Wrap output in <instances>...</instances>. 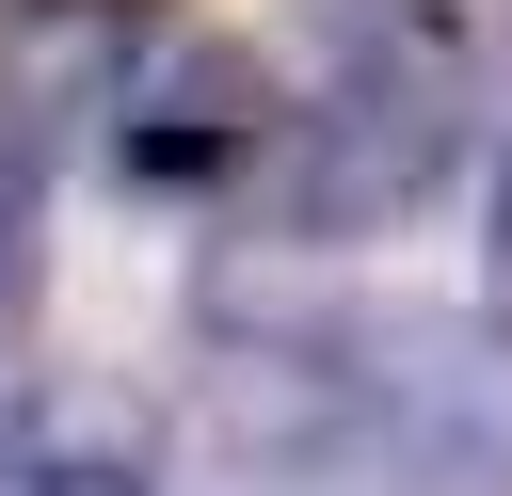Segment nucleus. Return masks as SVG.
I'll use <instances>...</instances> for the list:
<instances>
[{"instance_id": "f257e3e1", "label": "nucleus", "mask_w": 512, "mask_h": 496, "mask_svg": "<svg viewBox=\"0 0 512 496\" xmlns=\"http://www.w3.org/2000/svg\"><path fill=\"white\" fill-rule=\"evenodd\" d=\"M448 80H400V64H368V80H336L320 112H288V144L256 160V208L288 224V240H384L432 176H448Z\"/></svg>"}, {"instance_id": "f03ea898", "label": "nucleus", "mask_w": 512, "mask_h": 496, "mask_svg": "<svg viewBox=\"0 0 512 496\" xmlns=\"http://www.w3.org/2000/svg\"><path fill=\"white\" fill-rule=\"evenodd\" d=\"M272 144H288V112H272L256 48H224V32H176V48H144V80H128V128H112V160H128L144 192L256 176Z\"/></svg>"}, {"instance_id": "7ed1b4c3", "label": "nucleus", "mask_w": 512, "mask_h": 496, "mask_svg": "<svg viewBox=\"0 0 512 496\" xmlns=\"http://www.w3.org/2000/svg\"><path fill=\"white\" fill-rule=\"evenodd\" d=\"M128 0H16L0 16V160H64L80 128H128Z\"/></svg>"}, {"instance_id": "20e7f679", "label": "nucleus", "mask_w": 512, "mask_h": 496, "mask_svg": "<svg viewBox=\"0 0 512 496\" xmlns=\"http://www.w3.org/2000/svg\"><path fill=\"white\" fill-rule=\"evenodd\" d=\"M336 32V80L400 64V80H464V0H304Z\"/></svg>"}, {"instance_id": "39448f33", "label": "nucleus", "mask_w": 512, "mask_h": 496, "mask_svg": "<svg viewBox=\"0 0 512 496\" xmlns=\"http://www.w3.org/2000/svg\"><path fill=\"white\" fill-rule=\"evenodd\" d=\"M0 496H144V464L128 448H32V464H0Z\"/></svg>"}, {"instance_id": "423d86ee", "label": "nucleus", "mask_w": 512, "mask_h": 496, "mask_svg": "<svg viewBox=\"0 0 512 496\" xmlns=\"http://www.w3.org/2000/svg\"><path fill=\"white\" fill-rule=\"evenodd\" d=\"M32 304V160H0V320Z\"/></svg>"}, {"instance_id": "0eeeda50", "label": "nucleus", "mask_w": 512, "mask_h": 496, "mask_svg": "<svg viewBox=\"0 0 512 496\" xmlns=\"http://www.w3.org/2000/svg\"><path fill=\"white\" fill-rule=\"evenodd\" d=\"M496 288H512V144H496Z\"/></svg>"}, {"instance_id": "6e6552de", "label": "nucleus", "mask_w": 512, "mask_h": 496, "mask_svg": "<svg viewBox=\"0 0 512 496\" xmlns=\"http://www.w3.org/2000/svg\"><path fill=\"white\" fill-rule=\"evenodd\" d=\"M0 432H16V368H0Z\"/></svg>"}]
</instances>
